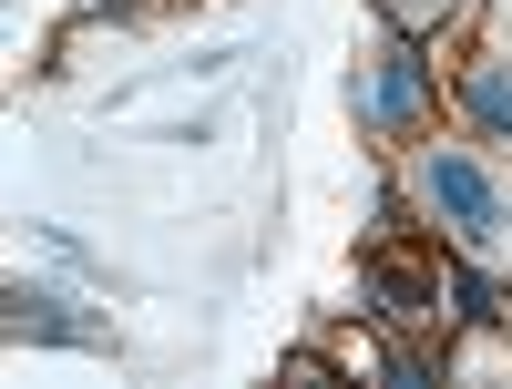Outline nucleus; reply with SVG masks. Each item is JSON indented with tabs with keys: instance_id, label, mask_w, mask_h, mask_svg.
<instances>
[{
	"instance_id": "obj_6",
	"label": "nucleus",
	"mask_w": 512,
	"mask_h": 389,
	"mask_svg": "<svg viewBox=\"0 0 512 389\" xmlns=\"http://www.w3.org/2000/svg\"><path fill=\"white\" fill-rule=\"evenodd\" d=\"M472 123L512 134V72H472Z\"/></svg>"
},
{
	"instance_id": "obj_1",
	"label": "nucleus",
	"mask_w": 512,
	"mask_h": 389,
	"mask_svg": "<svg viewBox=\"0 0 512 389\" xmlns=\"http://www.w3.org/2000/svg\"><path fill=\"white\" fill-rule=\"evenodd\" d=\"M420 195H431L461 236H492V226H502V195L482 185V164H461V154H431V164H420Z\"/></svg>"
},
{
	"instance_id": "obj_5",
	"label": "nucleus",
	"mask_w": 512,
	"mask_h": 389,
	"mask_svg": "<svg viewBox=\"0 0 512 389\" xmlns=\"http://www.w3.org/2000/svg\"><path fill=\"white\" fill-rule=\"evenodd\" d=\"M451 297H461V318H472V328H502V318H512V297H502L482 267H451Z\"/></svg>"
},
{
	"instance_id": "obj_4",
	"label": "nucleus",
	"mask_w": 512,
	"mask_h": 389,
	"mask_svg": "<svg viewBox=\"0 0 512 389\" xmlns=\"http://www.w3.org/2000/svg\"><path fill=\"white\" fill-rule=\"evenodd\" d=\"M369 287L390 297V318H441V308H431V297H441V277H420L410 256H379V267H369Z\"/></svg>"
},
{
	"instance_id": "obj_7",
	"label": "nucleus",
	"mask_w": 512,
	"mask_h": 389,
	"mask_svg": "<svg viewBox=\"0 0 512 389\" xmlns=\"http://www.w3.org/2000/svg\"><path fill=\"white\" fill-rule=\"evenodd\" d=\"M390 11H400V21H420V11H431V0H390Z\"/></svg>"
},
{
	"instance_id": "obj_3",
	"label": "nucleus",
	"mask_w": 512,
	"mask_h": 389,
	"mask_svg": "<svg viewBox=\"0 0 512 389\" xmlns=\"http://www.w3.org/2000/svg\"><path fill=\"white\" fill-rule=\"evenodd\" d=\"M0 308H11V338H72V349H103V328H93V318H62V297H31V287H11Z\"/></svg>"
},
{
	"instance_id": "obj_2",
	"label": "nucleus",
	"mask_w": 512,
	"mask_h": 389,
	"mask_svg": "<svg viewBox=\"0 0 512 389\" xmlns=\"http://www.w3.org/2000/svg\"><path fill=\"white\" fill-rule=\"evenodd\" d=\"M420 103H431L420 41H390V52H379V82H369V123H420Z\"/></svg>"
}]
</instances>
